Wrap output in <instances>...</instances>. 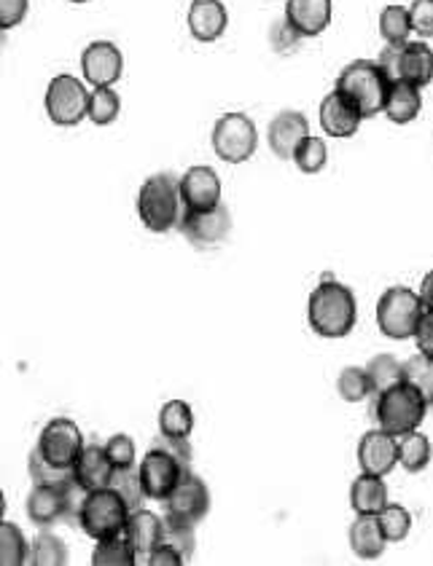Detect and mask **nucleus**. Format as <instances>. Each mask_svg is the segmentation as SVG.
Wrapping results in <instances>:
<instances>
[{
	"label": "nucleus",
	"mask_w": 433,
	"mask_h": 566,
	"mask_svg": "<svg viewBox=\"0 0 433 566\" xmlns=\"http://www.w3.org/2000/svg\"><path fill=\"white\" fill-rule=\"evenodd\" d=\"M309 331L320 338H347L358 322L356 293L342 282L323 276L320 285L309 293L307 301Z\"/></svg>",
	"instance_id": "nucleus-1"
},
{
	"label": "nucleus",
	"mask_w": 433,
	"mask_h": 566,
	"mask_svg": "<svg viewBox=\"0 0 433 566\" xmlns=\"http://www.w3.org/2000/svg\"><path fill=\"white\" fill-rule=\"evenodd\" d=\"M138 218L151 234H167L178 229V220L183 215L181 191L178 178L170 172H156L140 185L138 191Z\"/></svg>",
	"instance_id": "nucleus-2"
},
{
	"label": "nucleus",
	"mask_w": 433,
	"mask_h": 566,
	"mask_svg": "<svg viewBox=\"0 0 433 566\" xmlns=\"http://www.w3.org/2000/svg\"><path fill=\"white\" fill-rule=\"evenodd\" d=\"M377 424L380 429L391 435H404L420 429L425 413H429V403L423 400V395L407 382H398L393 387L377 393Z\"/></svg>",
	"instance_id": "nucleus-3"
},
{
	"label": "nucleus",
	"mask_w": 433,
	"mask_h": 566,
	"mask_svg": "<svg viewBox=\"0 0 433 566\" xmlns=\"http://www.w3.org/2000/svg\"><path fill=\"white\" fill-rule=\"evenodd\" d=\"M345 98H351L358 105V111L364 113V118H374L385 111L387 89L391 81L382 76V70L377 67V62L371 60H353L345 70L336 78V87Z\"/></svg>",
	"instance_id": "nucleus-4"
},
{
	"label": "nucleus",
	"mask_w": 433,
	"mask_h": 566,
	"mask_svg": "<svg viewBox=\"0 0 433 566\" xmlns=\"http://www.w3.org/2000/svg\"><path fill=\"white\" fill-rule=\"evenodd\" d=\"M423 311L425 307L418 293L404 285L387 287L377 301V327L391 342H409L415 338Z\"/></svg>",
	"instance_id": "nucleus-5"
},
{
	"label": "nucleus",
	"mask_w": 433,
	"mask_h": 566,
	"mask_svg": "<svg viewBox=\"0 0 433 566\" xmlns=\"http://www.w3.org/2000/svg\"><path fill=\"white\" fill-rule=\"evenodd\" d=\"M127 518H129V507L124 505V500L114 489H111V486L87 491V497H84L81 507H78V515H76L84 535L92 537V540L124 535Z\"/></svg>",
	"instance_id": "nucleus-6"
},
{
	"label": "nucleus",
	"mask_w": 433,
	"mask_h": 566,
	"mask_svg": "<svg viewBox=\"0 0 433 566\" xmlns=\"http://www.w3.org/2000/svg\"><path fill=\"white\" fill-rule=\"evenodd\" d=\"M213 151L227 164H245L258 149L256 124L245 113H224L213 127Z\"/></svg>",
	"instance_id": "nucleus-7"
},
{
	"label": "nucleus",
	"mask_w": 433,
	"mask_h": 566,
	"mask_svg": "<svg viewBox=\"0 0 433 566\" xmlns=\"http://www.w3.org/2000/svg\"><path fill=\"white\" fill-rule=\"evenodd\" d=\"M47 116L58 127H78L87 118L89 89L76 76H54L47 87Z\"/></svg>",
	"instance_id": "nucleus-8"
},
{
	"label": "nucleus",
	"mask_w": 433,
	"mask_h": 566,
	"mask_svg": "<svg viewBox=\"0 0 433 566\" xmlns=\"http://www.w3.org/2000/svg\"><path fill=\"white\" fill-rule=\"evenodd\" d=\"M138 469H140V484H143L145 500H156V502H165L167 497L176 491V486L181 484L183 475L189 473V467H183L176 456L167 454V451L162 449H154V446H151L149 454L143 456V462H140Z\"/></svg>",
	"instance_id": "nucleus-9"
},
{
	"label": "nucleus",
	"mask_w": 433,
	"mask_h": 566,
	"mask_svg": "<svg viewBox=\"0 0 433 566\" xmlns=\"http://www.w3.org/2000/svg\"><path fill=\"white\" fill-rule=\"evenodd\" d=\"M84 435L78 429V424L73 419L58 416L52 422H47V427L41 429V438H38L36 449L41 451L43 460H49L58 467H73V462L78 460L84 449Z\"/></svg>",
	"instance_id": "nucleus-10"
},
{
	"label": "nucleus",
	"mask_w": 433,
	"mask_h": 566,
	"mask_svg": "<svg viewBox=\"0 0 433 566\" xmlns=\"http://www.w3.org/2000/svg\"><path fill=\"white\" fill-rule=\"evenodd\" d=\"M178 231L196 247L221 245L232 231V215L224 205L211 209H183Z\"/></svg>",
	"instance_id": "nucleus-11"
},
{
	"label": "nucleus",
	"mask_w": 433,
	"mask_h": 566,
	"mask_svg": "<svg viewBox=\"0 0 433 566\" xmlns=\"http://www.w3.org/2000/svg\"><path fill=\"white\" fill-rule=\"evenodd\" d=\"M167 515L173 518L189 520V524H202L205 515L211 513V489H207L205 480L200 478L196 473H186L181 478V484L176 486L170 497L165 500Z\"/></svg>",
	"instance_id": "nucleus-12"
},
{
	"label": "nucleus",
	"mask_w": 433,
	"mask_h": 566,
	"mask_svg": "<svg viewBox=\"0 0 433 566\" xmlns=\"http://www.w3.org/2000/svg\"><path fill=\"white\" fill-rule=\"evenodd\" d=\"M124 73V56L111 41H92L81 52V76L89 87H114Z\"/></svg>",
	"instance_id": "nucleus-13"
},
{
	"label": "nucleus",
	"mask_w": 433,
	"mask_h": 566,
	"mask_svg": "<svg viewBox=\"0 0 433 566\" xmlns=\"http://www.w3.org/2000/svg\"><path fill=\"white\" fill-rule=\"evenodd\" d=\"M178 191H181L183 209H211L221 205V178L207 164L186 169L178 178Z\"/></svg>",
	"instance_id": "nucleus-14"
},
{
	"label": "nucleus",
	"mask_w": 433,
	"mask_h": 566,
	"mask_svg": "<svg viewBox=\"0 0 433 566\" xmlns=\"http://www.w3.org/2000/svg\"><path fill=\"white\" fill-rule=\"evenodd\" d=\"M318 116H320V127H323V132L329 134V138H336V140L353 138V134H356L364 124V113L358 111V105L353 103L351 98H345L340 89H334V92L326 94L323 103H320V107H318Z\"/></svg>",
	"instance_id": "nucleus-15"
},
{
	"label": "nucleus",
	"mask_w": 433,
	"mask_h": 566,
	"mask_svg": "<svg viewBox=\"0 0 433 566\" xmlns=\"http://www.w3.org/2000/svg\"><path fill=\"white\" fill-rule=\"evenodd\" d=\"M358 464L361 473L369 475H391L398 464V438L385 433V429H369L361 440H358Z\"/></svg>",
	"instance_id": "nucleus-16"
},
{
	"label": "nucleus",
	"mask_w": 433,
	"mask_h": 566,
	"mask_svg": "<svg viewBox=\"0 0 433 566\" xmlns=\"http://www.w3.org/2000/svg\"><path fill=\"white\" fill-rule=\"evenodd\" d=\"M309 134V121L300 111H280L267 127V143L275 156L291 162L294 149Z\"/></svg>",
	"instance_id": "nucleus-17"
},
{
	"label": "nucleus",
	"mask_w": 433,
	"mask_h": 566,
	"mask_svg": "<svg viewBox=\"0 0 433 566\" xmlns=\"http://www.w3.org/2000/svg\"><path fill=\"white\" fill-rule=\"evenodd\" d=\"M186 25H189V33L194 41H218L229 27L227 5L221 0H194L189 5V14H186Z\"/></svg>",
	"instance_id": "nucleus-18"
},
{
	"label": "nucleus",
	"mask_w": 433,
	"mask_h": 566,
	"mask_svg": "<svg viewBox=\"0 0 433 566\" xmlns=\"http://www.w3.org/2000/svg\"><path fill=\"white\" fill-rule=\"evenodd\" d=\"M331 0H285V20L302 38H318L331 25Z\"/></svg>",
	"instance_id": "nucleus-19"
},
{
	"label": "nucleus",
	"mask_w": 433,
	"mask_h": 566,
	"mask_svg": "<svg viewBox=\"0 0 433 566\" xmlns=\"http://www.w3.org/2000/svg\"><path fill=\"white\" fill-rule=\"evenodd\" d=\"M111 473H114V464H111L109 454H105V446H84L78 460L73 462V480H76L84 491L105 489L111 480Z\"/></svg>",
	"instance_id": "nucleus-20"
},
{
	"label": "nucleus",
	"mask_w": 433,
	"mask_h": 566,
	"mask_svg": "<svg viewBox=\"0 0 433 566\" xmlns=\"http://www.w3.org/2000/svg\"><path fill=\"white\" fill-rule=\"evenodd\" d=\"M162 529H165V520H162L160 515L145 511V507H135V511H129L127 526H124V537H127L129 545H132L135 556L145 562V556L162 542Z\"/></svg>",
	"instance_id": "nucleus-21"
},
{
	"label": "nucleus",
	"mask_w": 433,
	"mask_h": 566,
	"mask_svg": "<svg viewBox=\"0 0 433 566\" xmlns=\"http://www.w3.org/2000/svg\"><path fill=\"white\" fill-rule=\"evenodd\" d=\"M65 489L33 486L30 497H27V518H30L36 526H52L58 524L60 518H67Z\"/></svg>",
	"instance_id": "nucleus-22"
},
{
	"label": "nucleus",
	"mask_w": 433,
	"mask_h": 566,
	"mask_svg": "<svg viewBox=\"0 0 433 566\" xmlns=\"http://www.w3.org/2000/svg\"><path fill=\"white\" fill-rule=\"evenodd\" d=\"M420 111H423V94H420L418 87H412L407 81L391 83L385 111H382L387 116V121L396 124V127H407V124H412L420 116Z\"/></svg>",
	"instance_id": "nucleus-23"
},
{
	"label": "nucleus",
	"mask_w": 433,
	"mask_h": 566,
	"mask_svg": "<svg viewBox=\"0 0 433 566\" xmlns=\"http://www.w3.org/2000/svg\"><path fill=\"white\" fill-rule=\"evenodd\" d=\"M347 540H351V551L361 562H377L387 548V540L382 537L380 524H377V515H358L351 524Z\"/></svg>",
	"instance_id": "nucleus-24"
},
{
	"label": "nucleus",
	"mask_w": 433,
	"mask_h": 566,
	"mask_svg": "<svg viewBox=\"0 0 433 566\" xmlns=\"http://www.w3.org/2000/svg\"><path fill=\"white\" fill-rule=\"evenodd\" d=\"M402 81L423 89L433 83V47L425 41H407L402 47Z\"/></svg>",
	"instance_id": "nucleus-25"
},
{
	"label": "nucleus",
	"mask_w": 433,
	"mask_h": 566,
	"mask_svg": "<svg viewBox=\"0 0 433 566\" xmlns=\"http://www.w3.org/2000/svg\"><path fill=\"white\" fill-rule=\"evenodd\" d=\"M387 486L380 475L361 473L351 486V507L356 515H377L387 505Z\"/></svg>",
	"instance_id": "nucleus-26"
},
{
	"label": "nucleus",
	"mask_w": 433,
	"mask_h": 566,
	"mask_svg": "<svg viewBox=\"0 0 433 566\" xmlns=\"http://www.w3.org/2000/svg\"><path fill=\"white\" fill-rule=\"evenodd\" d=\"M433 460V446L429 435L412 429V433L398 435V464H402L407 473H423Z\"/></svg>",
	"instance_id": "nucleus-27"
},
{
	"label": "nucleus",
	"mask_w": 433,
	"mask_h": 566,
	"mask_svg": "<svg viewBox=\"0 0 433 566\" xmlns=\"http://www.w3.org/2000/svg\"><path fill=\"white\" fill-rule=\"evenodd\" d=\"M71 562V551L62 542V537L54 535V531L43 529L38 531L36 540L30 542V558L27 564L33 566H65Z\"/></svg>",
	"instance_id": "nucleus-28"
},
{
	"label": "nucleus",
	"mask_w": 433,
	"mask_h": 566,
	"mask_svg": "<svg viewBox=\"0 0 433 566\" xmlns=\"http://www.w3.org/2000/svg\"><path fill=\"white\" fill-rule=\"evenodd\" d=\"M135 564H138V556H135L132 545H129V540L124 535L94 540L92 566H135Z\"/></svg>",
	"instance_id": "nucleus-29"
},
{
	"label": "nucleus",
	"mask_w": 433,
	"mask_h": 566,
	"mask_svg": "<svg viewBox=\"0 0 433 566\" xmlns=\"http://www.w3.org/2000/svg\"><path fill=\"white\" fill-rule=\"evenodd\" d=\"M160 433L170 438H191L194 433V411L186 400H167L160 411Z\"/></svg>",
	"instance_id": "nucleus-30"
},
{
	"label": "nucleus",
	"mask_w": 433,
	"mask_h": 566,
	"mask_svg": "<svg viewBox=\"0 0 433 566\" xmlns=\"http://www.w3.org/2000/svg\"><path fill=\"white\" fill-rule=\"evenodd\" d=\"M30 558V542L22 529L9 520H0V566H25Z\"/></svg>",
	"instance_id": "nucleus-31"
},
{
	"label": "nucleus",
	"mask_w": 433,
	"mask_h": 566,
	"mask_svg": "<svg viewBox=\"0 0 433 566\" xmlns=\"http://www.w3.org/2000/svg\"><path fill=\"white\" fill-rule=\"evenodd\" d=\"M380 36L385 43H407L412 36V22H409L407 5L391 3L380 11Z\"/></svg>",
	"instance_id": "nucleus-32"
},
{
	"label": "nucleus",
	"mask_w": 433,
	"mask_h": 566,
	"mask_svg": "<svg viewBox=\"0 0 433 566\" xmlns=\"http://www.w3.org/2000/svg\"><path fill=\"white\" fill-rule=\"evenodd\" d=\"M27 473H30L33 486H52V489H65L73 484V467H58L49 460H43L41 451H33L27 460Z\"/></svg>",
	"instance_id": "nucleus-33"
},
{
	"label": "nucleus",
	"mask_w": 433,
	"mask_h": 566,
	"mask_svg": "<svg viewBox=\"0 0 433 566\" xmlns=\"http://www.w3.org/2000/svg\"><path fill=\"white\" fill-rule=\"evenodd\" d=\"M122 113V100L119 94L114 92V87H94L89 92V107H87V118L98 127H109L119 118Z\"/></svg>",
	"instance_id": "nucleus-34"
},
{
	"label": "nucleus",
	"mask_w": 433,
	"mask_h": 566,
	"mask_svg": "<svg viewBox=\"0 0 433 566\" xmlns=\"http://www.w3.org/2000/svg\"><path fill=\"white\" fill-rule=\"evenodd\" d=\"M109 486L122 497L124 505H127L129 511H135V507H143L145 491H143V484H140V469L135 467V464H127V467H114Z\"/></svg>",
	"instance_id": "nucleus-35"
},
{
	"label": "nucleus",
	"mask_w": 433,
	"mask_h": 566,
	"mask_svg": "<svg viewBox=\"0 0 433 566\" xmlns=\"http://www.w3.org/2000/svg\"><path fill=\"white\" fill-rule=\"evenodd\" d=\"M291 162H294L296 169L305 175L323 172L326 164H329V145H326V140L315 138V134H307V138L294 149Z\"/></svg>",
	"instance_id": "nucleus-36"
},
{
	"label": "nucleus",
	"mask_w": 433,
	"mask_h": 566,
	"mask_svg": "<svg viewBox=\"0 0 433 566\" xmlns=\"http://www.w3.org/2000/svg\"><path fill=\"white\" fill-rule=\"evenodd\" d=\"M377 524H380L382 537H385L387 542H404L409 537V531H412V513L404 505L387 502V505L377 513Z\"/></svg>",
	"instance_id": "nucleus-37"
},
{
	"label": "nucleus",
	"mask_w": 433,
	"mask_h": 566,
	"mask_svg": "<svg viewBox=\"0 0 433 566\" xmlns=\"http://www.w3.org/2000/svg\"><path fill=\"white\" fill-rule=\"evenodd\" d=\"M336 393L345 403H364L374 389H371L367 368L361 365H347L345 371L336 378Z\"/></svg>",
	"instance_id": "nucleus-38"
},
{
	"label": "nucleus",
	"mask_w": 433,
	"mask_h": 566,
	"mask_svg": "<svg viewBox=\"0 0 433 566\" xmlns=\"http://www.w3.org/2000/svg\"><path fill=\"white\" fill-rule=\"evenodd\" d=\"M367 373H369L371 389H374V393H382V389L404 382V362L393 358V355H374V358L367 362Z\"/></svg>",
	"instance_id": "nucleus-39"
},
{
	"label": "nucleus",
	"mask_w": 433,
	"mask_h": 566,
	"mask_svg": "<svg viewBox=\"0 0 433 566\" xmlns=\"http://www.w3.org/2000/svg\"><path fill=\"white\" fill-rule=\"evenodd\" d=\"M404 382L412 384L423 400L429 403V409H433V360L425 358V355H415L404 362Z\"/></svg>",
	"instance_id": "nucleus-40"
},
{
	"label": "nucleus",
	"mask_w": 433,
	"mask_h": 566,
	"mask_svg": "<svg viewBox=\"0 0 433 566\" xmlns=\"http://www.w3.org/2000/svg\"><path fill=\"white\" fill-rule=\"evenodd\" d=\"M162 542H167L170 548H176L178 553L189 562L196 551V537H194V524L181 518H173L167 515L165 518V529H162Z\"/></svg>",
	"instance_id": "nucleus-41"
},
{
	"label": "nucleus",
	"mask_w": 433,
	"mask_h": 566,
	"mask_svg": "<svg viewBox=\"0 0 433 566\" xmlns=\"http://www.w3.org/2000/svg\"><path fill=\"white\" fill-rule=\"evenodd\" d=\"M305 41V38L300 36V33L291 27V22L285 20H275L272 27H269V43H272V49L278 54H291L300 49V43Z\"/></svg>",
	"instance_id": "nucleus-42"
},
{
	"label": "nucleus",
	"mask_w": 433,
	"mask_h": 566,
	"mask_svg": "<svg viewBox=\"0 0 433 566\" xmlns=\"http://www.w3.org/2000/svg\"><path fill=\"white\" fill-rule=\"evenodd\" d=\"M105 454L114 467H127V464H135L138 460V451H135V440L129 435L116 433L105 440Z\"/></svg>",
	"instance_id": "nucleus-43"
},
{
	"label": "nucleus",
	"mask_w": 433,
	"mask_h": 566,
	"mask_svg": "<svg viewBox=\"0 0 433 566\" xmlns=\"http://www.w3.org/2000/svg\"><path fill=\"white\" fill-rule=\"evenodd\" d=\"M409 9V22H412V33L420 38H433V0H412Z\"/></svg>",
	"instance_id": "nucleus-44"
},
{
	"label": "nucleus",
	"mask_w": 433,
	"mask_h": 566,
	"mask_svg": "<svg viewBox=\"0 0 433 566\" xmlns=\"http://www.w3.org/2000/svg\"><path fill=\"white\" fill-rule=\"evenodd\" d=\"M402 47L404 43H385L380 56H377V67L382 70V76L391 83L402 81Z\"/></svg>",
	"instance_id": "nucleus-45"
},
{
	"label": "nucleus",
	"mask_w": 433,
	"mask_h": 566,
	"mask_svg": "<svg viewBox=\"0 0 433 566\" xmlns=\"http://www.w3.org/2000/svg\"><path fill=\"white\" fill-rule=\"evenodd\" d=\"M30 11V0H0V30H14Z\"/></svg>",
	"instance_id": "nucleus-46"
},
{
	"label": "nucleus",
	"mask_w": 433,
	"mask_h": 566,
	"mask_svg": "<svg viewBox=\"0 0 433 566\" xmlns=\"http://www.w3.org/2000/svg\"><path fill=\"white\" fill-rule=\"evenodd\" d=\"M151 446H154V449L167 451V454L176 456V460L181 462L183 467L191 469V456H194V451H191L189 438H170V435H162L160 433V438H156Z\"/></svg>",
	"instance_id": "nucleus-47"
},
{
	"label": "nucleus",
	"mask_w": 433,
	"mask_h": 566,
	"mask_svg": "<svg viewBox=\"0 0 433 566\" xmlns=\"http://www.w3.org/2000/svg\"><path fill=\"white\" fill-rule=\"evenodd\" d=\"M415 342H418L420 355L433 360V309H425L423 317H420L418 331H415Z\"/></svg>",
	"instance_id": "nucleus-48"
},
{
	"label": "nucleus",
	"mask_w": 433,
	"mask_h": 566,
	"mask_svg": "<svg viewBox=\"0 0 433 566\" xmlns=\"http://www.w3.org/2000/svg\"><path fill=\"white\" fill-rule=\"evenodd\" d=\"M145 564L149 566H183L186 558L176 551V548H170L167 542H160V545H156L154 551L145 556Z\"/></svg>",
	"instance_id": "nucleus-49"
},
{
	"label": "nucleus",
	"mask_w": 433,
	"mask_h": 566,
	"mask_svg": "<svg viewBox=\"0 0 433 566\" xmlns=\"http://www.w3.org/2000/svg\"><path fill=\"white\" fill-rule=\"evenodd\" d=\"M418 296H420V301H423L425 309H433V271H429V274L423 276Z\"/></svg>",
	"instance_id": "nucleus-50"
},
{
	"label": "nucleus",
	"mask_w": 433,
	"mask_h": 566,
	"mask_svg": "<svg viewBox=\"0 0 433 566\" xmlns=\"http://www.w3.org/2000/svg\"><path fill=\"white\" fill-rule=\"evenodd\" d=\"M3 515H5V494L3 489H0V520H3Z\"/></svg>",
	"instance_id": "nucleus-51"
},
{
	"label": "nucleus",
	"mask_w": 433,
	"mask_h": 566,
	"mask_svg": "<svg viewBox=\"0 0 433 566\" xmlns=\"http://www.w3.org/2000/svg\"><path fill=\"white\" fill-rule=\"evenodd\" d=\"M67 3H76V5H81V3H89V0H67Z\"/></svg>",
	"instance_id": "nucleus-52"
}]
</instances>
